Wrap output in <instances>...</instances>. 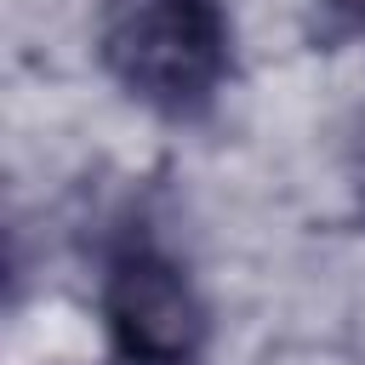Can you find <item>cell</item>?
<instances>
[{
    "mask_svg": "<svg viewBox=\"0 0 365 365\" xmlns=\"http://www.w3.org/2000/svg\"><path fill=\"white\" fill-rule=\"evenodd\" d=\"M97 46L108 74L160 114L205 108L228 68V23L217 0H103Z\"/></svg>",
    "mask_w": 365,
    "mask_h": 365,
    "instance_id": "obj_1",
    "label": "cell"
},
{
    "mask_svg": "<svg viewBox=\"0 0 365 365\" xmlns=\"http://www.w3.org/2000/svg\"><path fill=\"white\" fill-rule=\"evenodd\" d=\"M103 319L131 365H188L205 342V308L177 262L125 251L103 279Z\"/></svg>",
    "mask_w": 365,
    "mask_h": 365,
    "instance_id": "obj_2",
    "label": "cell"
},
{
    "mask_svg": "<svg viewBox=\"0 0 365 365\" xmlns=\"http://www.w3.org/2000/svg\"><path fill=\"white\" fill-rule=\"evenodd\" d=\"M336 6H365V0H336Z\"/></svg>",
    "mask_w": 365,
    "mask_h": 365,
    "instance_id": "obj_3",
    "label": "cell"
}]
</instances>
